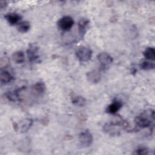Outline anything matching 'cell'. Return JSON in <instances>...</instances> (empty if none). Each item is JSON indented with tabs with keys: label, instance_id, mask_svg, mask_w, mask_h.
<instances>
[{
	"label": "cell",
	"instance_id": "obj_18",
	"mask_svg": "<svg viewBox=\"0 0 155 155\" xmlns=\"http://www.w3.org/2000/svg\"><path fill=\"white\" fill-rule=\"evenodd\" d=\"M12 58L13 61L18 64H22L24 62L25 60V56L22 51H18L15 52L12 54Z\"/></svg>",
	"mask_w": 155,
	"mask_h": 155
},
{
	"label": "cell",
	"instance_id": "obj_6",
	"mask_svg": "<svg viewBox=\"0 0 155 155\" xmlns=\"http://www.w3.org/2000/svg\"><path fill=\"white\" fill-rule=\"evenodd\" d=\"M38 50H39V48L36 45L34 44H30L29 45L28 48L27 50V53L28 60L30 62L38 61L39 59V56L38 54Z\"/></svg>",
	"mask_w": 155,
	"mask_h": 155
},
{
	"label": "cell",
	"instance_id": "obj_13",
	"mask_svg": "<svg viewBox=\"0 0 155 155\" xmlns=\"http://www.w3.org/2000/svg\"><path fill=\"white\" fill-rule=\"evenodd\" d=\"M46 87L45 84L42 82H36L32 87L33 92L36 95H42L44 93Z\"/></svg>",
	"mask_w": 155,
	"mask_h": 155
},
{
	"label": "cell",
	"instance_id": "obj_10",
	"mask_svg": "<svg viewBox=\"0 0 155 155\" xmlns=\"http://www.w3.org/2000/svg\"><path fill=\"white\" fill-rule=\"evenodd\" d=\"M122 105L123 104L121 101L118 100L114 101L111 104L108 105L106 109V112L111 114H114L122 108Z\"/></svg>",
	"mask_w": 155,
	"mask_h": 155
},
{
	"label": "cell",
	"instance_id": "obj_20",
	"mask_svg": "<svg viewBox=\"0 0 155 155\" xmlns=\"http://www.w3.org/2000/svg\"><path fill=\"white\" fill-rule=\"evenodd\" d=\"M140 67L141 69H142L143 70H150L154 69V64L153 62L145 61H143L140 64Z\"/></svg>",
	"mask_w": 155,
	"mask_h": 155
},
{
	"label": "cell",
	"instance_id": "obj_5",
	"mask_svg": "<svg viewBox=\"0 0 155 155\" xmlns=\"http://www.w3.org/2000/svg\"><path fill=\"white\" fill-rule=\"evenodd\" d=\"M74 24L73 19L70 16H64L58 22L59 28L63 31H68L71 28Z\"/></svg>",
	"mask_w": 155,
	"mask_h": 155
},
{
	"label": "cell",
	"instance_id": "obj_1",
	"mask_svg": "<svg viewBox=\"0 0 155 155\" xmlns=\"http://www.w3.org/2000/svg\"><path fill=\"white\" fill-rule=\"evenodd\" d=\"M154 112L149 110L137 116L134 119V122L137 127L140 128H145L150 126L151 122L154 120Z\"/></svg>",
	"mask_w": 155,
	"mask_h": 155
},
{
	"label": "cell",
	"instance_id": "obj_16",
	"mask_svg": "<svg viewBox=\"0 0 155 155\" xmlns=\"http://www.w3.org/2000/svg\"><path fill=\"white\" fill-rule=\"evenodd\" d=\"M24 88H20L16 89L13 91H8L7 92L5 95L6 97L11 101H16L19 100V92L23 89Z\"/></svg>",
	"mask_w": 155,
	"mask_h": 155
},
{
	"label": "cell",
	"instance_id": "obj_2",
	"mask_svg": "<svg viewBox=\"0 0 155 155\" xmlns=\"http://www.w3.org/2000/svg\"><path fill=\"white\" fill-rule=\"evenodd\" d=\"M127 122L124 121H116L106 123L104 126V131L111 136L119 135L120 131L127 127Z\"/></svg>",
	"mask_w": 155,
	"mask_h": 155
},
{
	"label": "cell",
	"instance_id": "obj_8",
	"mask_svg": "<svg viewBox=\"0 0 155 155\" xmlns=\"http://www.w3.org/2000/svg\"><path fill=\"white\" fill-rule=\"evenodd\" d=\"M97 60L102 67L106 68L113 62V58L107 53H101L97 55Z\"/></svg>",
	"mask_w": 155,
	"mask_h": 155
},
{
	"label": "cell",
	"instance_id": "obj_9",
	"mask_svg": "<svg viewBox=\"0 0 155 155\" xmlns=\"http://www.w3.org/2000/svg\"><path fill=\"white\" fill-rule=\"evenodd\" d=\"M86 76L87 80L92 84L98 83L101 79V73L96 70H93L87 72Z\"/></svg>",
	"mask_w": 155,
	"mask_h": 155
},
{
	"label": "cell",
	"instance_id": "obj_7",
	"mask_svg": "<svg viewBox=\"0 0 155 155\" xmlns=\"http://www.w3.org/2000/svg\"><path fill=\"white\" fill-rule=\"evenodd\" d=\"M33 122V121L32 119L27 118L20 121L19 124H16L14 127L16 131L19 130L21 133H25L31 127Z\"/></svg>",
	"mask_w": 155,
	"mask_h": 155
},
{
	"label": "cell",
	"instance_id": "obj_4",
	"mask_svg": "<svg viewBox=\"0 0 155 155\" xmlns=\"http://www.w3.org/2000/svg\"><path fill=\"white\" fill-rule=\"evenodd\" d=\"M78 140L81 145L83 147H90L93 143V136L91 133L86 130L81 132L78 136Z\"/></svg>",
	"mask_w": 155,
	"mask_h": 155
},
{
	"label": "cell",
	"instance_id": "obj_14",
	"mask_svg": "<svg viewBox=\"0 0 155 155\" xmlns=\"http://www.w3.org/2000/svg\"><path fill=\"white\" fill-rule=\"evenodd\" d=\"M0 78H1V82L2 84H7L10 82L13 78L12 74L7 70L1 69V74H0Z\"/></svg>",
	"mask_w": 155,
	"mask_h": 155
},
{
	"label": "cell",
	"instance_id": "obj_19",
	"mask_svg": "<svg viewBox=\"0 0 155 155\" xmlns=\"http://www.w3.org/2000/svg\"><path fill=\"white\" fill-rule=\"evenodd\" d=\"M30 22L27 21H22V22L18 23V25H17L18 31L22 33H27L30 30Z\"/></svg>",
	"mask_w": 155,
	"mask_h": 155
},
{
	"label": "cell",
	"instance_id": "obj_22",
	"mask_svg": "<svg viewBox=\"0 0 155 155\" xmlns=\"http://www.w3.org/2000/svg\"><path fill=\"white\" fill-rule=\"evenodd\" d=\"M7 6V2L5 1H1L0 2V7H1V9H3L4 8H5V7Z\"/></svg>",
	"mask_w": 155,
	"mask_h": 155
},
{
	"label": "cell",
	"instance_id": "obj_3",
	"mask_svg": "<svg viewBox=\"0 0 155 155\" xmlns=\"http://www.w3.org/2000/svg\"><path fill=\"white\" fill-rule=\"evenodd\" d=\"M92 50L87 47H79L76 51V56L81 62H87L92 56Z\"/></svg>",
	"mask_w": 155,
	"mask_h": 155
},
{
	"label": "cell",
	"instance_id": "obj_12",
	"mask_svg": "<svg viewBox=\"0 0 155 155\" xmlns=\"http://www.w3.org/2000/svg\"><path fill=\"white\" fill-rule=\"evenodd\" d=\"M5 19L12 25L17 24L21 19V16L16 13H9L4 16Z\"/></svg>",
	"mask_w": 155,
	"mask_h": 155
},
{
	"label": "cell",
	"instance_id": "obj_11",
	"mask_svg": "<svg viewBox=\"0 0 155 155\" xmlns=\"http://www.w3.org/2000/svg\"><path fill=\"white\" fill-rule=\"evenodd\" d=\"M70 98L71 102L76 106L82 107L85 105L86 100L84 97L81 96L77 95L73 93H71L70 94Z\"/></svg>",
	"mask_w": 155,
	"mask_h": 155
},
{
	"label": "cell",
	"instance_id": "obj_21",
	"mask_svg": "<svg viewBox=\"0 0 155 155\" xmlns=\"http://www.w3.org/2000/svg\"><path fill=\"white\" fill-rule=\"evenodd\" d=\"M135 153L137 154H139V155H144V154H149V152H148V150L147 148H143V147H140L136 150V151L135 152Z\"/></svg>",
	"mask_w": 155,
	"mask_h": 155
},
{
	"label": "cell",
	"instance_id": "obj_15",
	"mask_svg": "<svg viewBox=\"0 0 155 155\" xmlns=\"http://www.w3.org/2000/svg\"><path fill=\"white\" fill-rule=\"evenodd\" d=\"M89 24V21L87 19H82L79 21L78 27H79V33L81 38H83V36L86 32L87 27Z\"/></svg>",
	"mask_w": 155,
	"mask_h": 155
},
{
	"label": "cell",
	"instance_id": "obj_17",
	"mask_svg": "<svg viewBox=\"0 0 155 155\" xmlns=\"http://www.w3.org/2000/svg\"><path fill=\"white\" fill-rule=\"evenodd\" d=\"M143 56L148 60L154 61L155 59V50L153 47H149L146 48V49L143 52Z\"/></svg>",
	"mask_w": 155,
	"mask_h": 155
}]
</instances>
